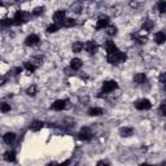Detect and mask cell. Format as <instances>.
Masks as SVG:
<instances>
[{
  "mask_svg": "<svg viewBox=\"0 0 166 166\" xmlns=\"http://www.w3.org/2000/svg\"><path fill=\"white\" fill-rule=\"evenodd\" d=\"M27 19H29V14H27V13L18 11L16 14H14V17H13V19H12V22L14 23V25H21V23L26 22Z\"/></svg>",
  "mask_w": 166,
  "mask_h": 166,
  "instance_id": "7a4b0ae2",
  "label": "cell"
},
{
  "mask_svg": "<svg viewBox=\"0 0 166 166\" xmlns=\"http://www.w3.org/2000/svg\"><path fill=\"white\" fill-rule=\"evenodd\" d=\"M88 114L90 116H100V114H102V109L101 108H91V109H88Z\"/></svg>",
  "mask_w": 166,
  "mask_h": 166,
  "instance_id": "44dd1931",
  "label": "cell"
},
{
  "mask_svg": "<svg viewBox=\"0 0 166 166\" xmlns=\"http://www.w3.org/2000/svg\"><path fill=\"white\" fill-rule=\"evenodd\" d=\"M117 87H118V85H117L116 81H106L102 83V91L104 92H112V91H114Z\"/></svg>",
  "mask_w": 166,
  "mask_h": 166,
  "instance_id": "277c9868",
  "label": "cell"
},
{
  "mask_svg": "<svg viewBox=\"0 0 166 166\" xmlns=\"http://www.w3.org/2000/svg\"><path fill=\"white\" fill-rule=\"evenodd\" d=\"M21 67H16V69H13V74L14 75H17V74H19V73H21Z\"/></svg>",
  "mask_w": 166,
  "mask_h": 166,
  "instance_id": "d6a6232c",
  "label": "cell"
},
{
  "mask_svg": "<svg viewBox=\"0 0 166 166\" xmlns=\"http://www.w3.org/2000/svg\"><path fill=\"white\" fill-rule=\"evenodd\" d=\"M73 52H75V53H78V52H81L82 50H83V44H82V42H74L73 43Z\"/></svg>",
  "mask_w": 166,
  "mask_h": 166,
  "instance_id": "d6986e66",
  "label": "cell"
},
{
  "mask_svg": "<svg viewBox=\"0 0 166 166\" xmlns=\"http://www.w3.org/2000/svg\"><path fill=\"white\" fill-rule=\"evenodd\" d=\"M106 34H108V35H116V34H117V27H114V26L106 27Z\"/></svg>",
  "mask_w": 166,
  "mask_h": 166,
  "instance_id": "83f0119b",
  "label": "cell"
},
{
  "mask_svg": "<svg viewBox=\"0 0 166 166\" xmlns=\"http://www.w3.org/2000/svg\"><path fill=\"white\" fill-rule=\"evenodd\" d=\"M133 134H134V130L131 127H122L119 130V135L122 138H129V136H131Z\"/></svg>",
  "mask_w": 166,
  "mask_h": 166,
  "instance_id": "8fae6325",
  "label": "cell"
},
{
  "mask_svg": "<svg viewBox=\"0 0 166 166\" xmlns=\"http://www.w3.org/2000/svg\"><path fill=\"white\" fill-rule=\"evenodd\" d=\"M143 30H145V31H150L153 29V22L150 21V19H147V21H145L144 23H143Z\"/></svg>",
  "mask_w": 166,
  "mask_h": 166,
  "instance_id": "ffe728a7",
  "label": "cell"
},
{
  "mask_svg": "<svg viewBox=\"0 0 166 166\" xmlns=\"http://www.w3.org/2000/svg\"><path fill=\"white\" fill-rule=\"evenodd\" d=\"M23 67H25V69L29 71V73H34V70H35V65L33 64V62H25V64H23Z\"/></svg>",
  "mask_w": 166,
  "mask_h": 166,
  "instance_id": "7402d4cb",
  "label": "cell"
},
{
  "mask_svg": "<svg viewBox=\"0 0 166 166\" xmlns=\"http://www.w3.org/2000/svg\"><path fill=\"white\" fill-rule=\"evenodd\" d=\"M43 126H44V123H43L42 121H33L31 125H30V130L33 131H39L43 129Z\"/></svg>",
  "mask_w": 166,
  "mask_h": 166,
  "instance_id": "5bb4252c",
  "label": "cell"
},
{
  "mask_svg": "<svg viewBox=\"0 0 166 166\" xmlns=\"http://www.w3.org/2000/svg\"><path fill=\"white\" fill-rule=\"evenodd\" d=\"M53 19H55V22L56 23H58V25H60V23H62L65 21V12L64 11H58V12H56L55 14H53Z\"/></svg>",
  "mask_w": 166,
  "mask_h": 166,
  "instance_id": "ba28073f",
  "label": "cell"
},
{
  "mask_svg": "<svg viewBox=\"0 0 166 166\" xmlns=\"http://www.w3.org/2000/svg\"><path fill=\"white\" fill-rule=\"evenodd\" d=\"M108 25H109V18L101 17V18H99V21L96 22V29H104V27H108Z\"/></svg>",
  "mask_w": 166,
  "mask_h": 166,
  "instance_id": "9c48e42d",
  "label": "cell"
},
{
  "mask_svg": "<svg viewBox=\"0 0 166 166\" xmlns=\"http://www.w3.org/2000/svg\"><path fill=\"white\" fill-rule=\"evenodd\" d=\"M154 42L157 43V44H162V43H165L166 42V33H164V31L157 33L154 35Z\"/></svg>",
  "mask_w": 166,
  "mask_h": 166,
  "instance_id": "30bf717a",
  "label": "cell"
},
{
  "mask_svg": "<svg viewBox=\"0 0 166 166\" xmlns=\"http://www.w3.org/2000/svg\"><path fill=\"white\" fill-rule=\"evenodd\" d=\"M14 139H16V134L14 133H7L5 135H4V141H5L7 144L13 143Z\"/></svg>",
  "mask_w": 166,
  "mask_h": 166,
  "instance_id": "e0dca14e",
  "label": "cell"
},
{
  "mask_svg": "<svg viewBox=\"0 0 166 166\" xmlns=\"http://www.w3.org/2000/svg\"><path fill=\"white\" fill-rule=\"evenodd\" d=\"M91 136H92V134H91V131H90L88 127H83L81 130V133H79V139L81 140H90Z\"/></svg>",
  "mask_w": 166,
  "mask_h": 166,
  "instance_id": "52a82bcc",
  "label": "cell"
},
{
  "mask_svg": "<svg viewBox=\"0 0 166 166\" xmlns=\"http://www.w3.org/2000/svg\"><path fill=\"white\" fill-rule=\"evenodd\" d=\"M9 110H11V105L7 104V102H3L2 104V112L3 113H7V112H9Z\"/></svg>",
  "mask_w": 166,
  "mask_h": 166,
  "instance_id": "f546056e",
  "label": "cell"
},
{
  "mask_svg": "<svg viewBox=\"0 0 166 166\" xmlns=\"http://www.w3.org/2000/svg\"><path fill=\"white\" fill-rule=\"evenodd\" d=\"M160 82L164 83V85H166V73H162V74L160 75Z\"/></svg>",
  "mask_w": 166,
  "mask_h": 166,
  "instance_id": "1f68e13d",
  "label": "cell"
},
{
  "mask_svg": "<svg viewBox=\"0 0 166 166\" xmlns=\"http://www.w3.org/2000/svg\"><path fill=\"white\" fill-rule=\"evenodd\" d=\"M97 165H99V166H101V165H109V162H108V161H99Z\"/></svg>",
  "mask_w": 166,
  "mask_h": 166,
  "instance_id": "836d02e7",
  "label": "cell"
},
{
  "mask_svg": "<svg viewBox=\"0 0 166 166\" xmlns=\"http://www.w3.org/2000/svg\"><path fill=\"white\" fill-rule=\"evenodd\" d=\"M5 81H7V78L3 77V78H2V85H4V83H5Z\"/></svg>",
  "mask_w": 166,
  "mask_h": 166,
  "instance_id": "e575fe53",
  "label": "cell"
},
{
  "mask_svg": "<svg viewBox=\"0 0 166 166\" xmlns=\"http://www.w3.org/2000/svg\"><path fill=\"white\" fill-rule=\"evenodd\" d=\"M62 25H64L65 27H73L75 25V21L73 18H66L64 22H62Z\"/></svg>",
  "mask_w": 166,
  "mask_h": 166,
  "instance_id": "603a6c76",
  "label": "cell"
},
{
  "mask_svg": "<svg viewBox=\"0 0 166 166\" xmlns=\"http://www.w3.org/2000/svg\"><path fill=\"white\" fill-rule=\"evenodd\" d=\"M158 11L160 13H165L166 12V2L165 0H161V2H158Z\"/></svg>",
  "mask_w": 166,
  "mask_h": 166,
  "instance_id": "484cf974",
  "label": "cell"
},
{
  "mask_svg": "<svg viewBox=\"0 0 166 166\" xmlns=\"http://www.w3.org/2000/svg\"><path fill=\"white\" fill-rule=\"evenodd\" d=\"M85 47H86V51L88 52L90 55H94V53L96 52V50H97V46L95 44L94 42H87Z\"/></svg>",
  "mask_w": 166,
  "mask_h": 166,
  "instance_id": "4fadbf2b",
  "label": "cell"
},
{
  "mask_svg": "<svg viewBox=\"0 0 166 166\" xmlns=\"http://www.w3.org/2000/svg\"><path fill=\"white\" fill-rule=\"evenodd\" d=\"M126 61V55L123 52L121 51H114L112 53H108V62L112 65H118V64H122V62Z\"/></svg>",
  "mask_w": 166,
  "mask_h": 166,
  "instance_id": "6da1fadb",
  "label": "cell"
},
{
  "mask_svg": "<svg viewBox=\"0 0 166 166\" xmlns=\"http://www.w3.org/2000/svg\"><path fill=\"white\" fill-rule=\"evenodd\" d=\"M26 94L29 96H35L36 95V87L35 86H30L29 88L26 90Z\"/></svg>",
  "mask_w": 166,
  "mask_h": 166,
  "instance_id": "4316f807",
  "label": "cell"
},
{
  "mask_svg": "<svg viewBox=\"0 0 166 166\" xmlns=\"http://www.w3.org/2000/svg\"><path fill=\"white\" fill-rule=\"evenodd\" d=\"M105 48H106V52H108V53H112V52L117 51V47L114 44V42H106Z\"/></svg>",
  "mask_w": 166,
  "mask_h": 166,
  "instance_id": "ac0fdd59",
  "label": "cell"
},
{
  "mask_svg": "<svg viewBox=\"0 0 166 166\" xmlns=\"http://www.w3.org/2000/svg\"><path fill=\"white\" fill-rule=\"evenodd\" d=\"M31 62L35 66H39V65H42L43 64V57H40V56H36V57H33L31 58Z\"/></svg>",
  "mask_w": 166,
  "mask_h": 166,
  "instance_id": "cb8c5ba5",
  "label": "cell"
},
{
  "mask_svg": "<svg viewBox=\"0 0 166 166\" xmlns=\"http://www.w3.org/2000/svg\"><path fill=\"white\" fill-rule=\"evenodd\" d=\"M70 67L73 70H79L82 67V61L79 60V58H73V60L70 61Z\"/></svg>",
  "mask_w": 166,
  "mask_h": 166,
  "instance_id": "9a60e30c",
  "label": "cell"
},
{
  "mask_svg": "<svg viewBox=\"0 0 166 166\" xmlns=\"http://www.w3.org/2000/svg\"><path fill=\"white\" fill-rule=\"evenodd\" d=\"M43 12H44V7H36L33 11V14H34V16H39V14H42Z\"/></svg>",
  "mask_w": 166,
  "mask_h": 166,
  "instance_id": "f1b7e54d",
  "label": "cell"
},
{
  "mask_svg": "<svg viewBox=\"0 0 166 166\" xmlns=\"http://www.w3.org/2000/svg\"><path fill=\"white\" fill-rule=\"evenodd\" d=\"M4 160L8 161V162H14L16 161V152L14 150H8V152L4 153Z\"/></svg>",
  "mask_w": 166,
  "mask_h": 166,
  "instance_id": "7c38bea8",
  "label": "cell"
},
{
  "mask_svg": "<svg viewBox=\"0 0 166 166\" xmlns=\"http://www.w3.org/2000/svg\"><path fill=\"white\" fill-rule=\"evenodd\" d=\"M66 104H67V100H56L52 104L51 108L53 110H62V109L66 108Z\"/></svg>",
  "mask_w": 166,
  "mask_h": 166,
  "instance_id": "5b68a950",
  "label": "cell"
},
{
  "mask_svg": "<svg viewBox=\"0 0 166 166\" xmlns=\"http://www.w3.org/2000/svg\"><path fill=\"white\" fill-rule=\"evenodd\" d=\"M134 82L139 83V85L145 83L147 82V77H145V74H143V73H138V74H135V77H134Z\"/></svg>",
  "mask_w": 166,
  "mask_h": 166,
  "instance_id": "2e32d148",
  "label": "cell"
},
{
  "mask_svg": "<svg viewBox=\"0 0 166 166\" xmlns=\"http://www.w3.org/2000/svg\"><path fill=\"white\" fill-rule=\"evenodd\" d=\"M160 110H161V113H162L165 117H166V100L161 102V106H160Z\"/></svg>",
  "mask_w": 166,
  "mask_h": 166,
  "instance_id": "4dcf8cb0",
  "label": "cell"
},
{
  "mask_svg": "<svg viewBox=\"0 0 166 166\" xmlns=\"http://www.w3.org/2000/svg\"><path fill=\"white\" fill-rule=\"evenodd\" d=\"M38 43H39V38H38V35H34V34H31V35H29V36L25 39V44L29 46V47L36 46Z\"/></svg>",
  "mask_w": 166,
  "mask_h": 166,
  "instance_id": "8992f818",
  "label": "cell"
},
{
  "mask_svg": "<svg viewBox=\"0 0 166 166\" xmlns=\"http://www.w3.org/2000/svg\"><path fill=\"white\" fill-rule=\"evenodd\" d=\"M135 108L139 110H148L152 108V104H150V101L148 99H141L135 102Z\"/></svg>",
  "mask_w": 166,
  "mask_h": 166,
  "instance_id": "3957f363",
  "label": "cell"
},
{
  "mask_svg": "<svg viewBox=\"0 0 166 166\" xmlns=\"http://www.w3.org/2000/svg\"><path fill=\"white\" fill-rule=\"evenodd\" d=\"M58 23H53V25H50L48 26V29H47V33L48 34H52V33H56L57 30H58Z\"/></svg>",
  "mask_w": 166,
  "mask_h": 166,
  "instance_id": "d4e9b609",
  "label": "cell"
}]
</instances>
